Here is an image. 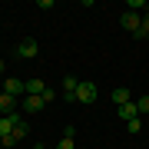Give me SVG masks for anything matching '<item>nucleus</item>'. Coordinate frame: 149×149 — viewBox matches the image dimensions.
I'll list each match as a JSON object with an SVG mask.
<instances>
[{
    "label": "nucleus",
    "instance_id": "nucleus-10",
    "mask_svg": "<svg viewBox=\"0 0 149 149\" xmlns=\"http://www.w3.org/2000/svg\"><path fill=\"white\" fill-rule=\"evenodd\" d=\"M119 116L126 119V123H129V119H136V116H139V109H136V100H133V103H126V106H119Z\"/></svg>",
    "mask_w": 149,
    "mask_h": 149
},
{
    "label": "nucleus",
    "instance_id": "nucleus-9",
    "mask_svg": "<svg viewBox=\"0 0 149 149\" xmlns=\"http://www.w3.org/2000/svg\"><path fill=\"white\" fill-rule=\"evenodd\" d=\"M43 90H47L43 80H27V96H43Z\"/></svg>",
    "mask_w": 149,
    "mask_h": 149
},
{
    "label": "nucleus",
    "instance_id": "nucleus-3",
    "mask_svg": "<svg viewBox=\"0 0 149 149\" xmlns=\"http://www.w3.org/2000/svg\"><path fill=\"white\" fill-rule=\"evenodd\" d=\"M0 90H3V93H10V96H27V80H17V76H7Z\"/></svg>",
    "mask_w": 149,
    "mask_h": 149
},
{
    "label": "nucleus",
    "instance_id": "nucleus-18",
    "mask_svg": "<svg viewBox=\"0 0 149 149\" xmlns=\"http://www.w3.org/2000/svg\"><path fill=\"white\" fill-rule=\"evenodd\" d=\"M63 136H66V139H73V136H76V129H73V123H66V126H63Z\"/></svg>",
    "mask_w": 149,
    "mask_h": 149
},
{
    "label": "nucleus",
    "instance_id": "nucleus-14",
    "mask_svg": "<svg viewBox=\"0 0 149 149\" xmlns=\"http://www.w3.org/2000/svg\"><path fill=\"white\" fill-rule=\"evenodd\" d=\"M149 37V13H143V23H139V33H136V40H146Z\"/></svg>",
    "mask_w": 149,
    "mask_h": 149
},
{
    "label": "nucleus",
    "instance_id": "nucleus-17",
    "mask_svg": "<svg viewBox=\"0 0 149 149\" xmlns=\"http://www.w3.org/2000/svg\"><path fill=\"white\" fill-rule=\"evenodd\" d=\"M56 149H76V143H73V139H66V136H63V139L56 143Z\"/></svg>",
    "mask_w": 149,
    "mask_h": 149
},
{
    "label": "nucleus",
    "instance_id": "nucleus-13",
    "mask_svg": "<svg viewBox=\"0 0 149 149\" xmlns=\"http://www.w3.org/2000/svg\"><path fill=\"white\" fill-rule=\"evenodd\" d=\"M126 133H129V136L143 133V119H139V116H136V119H129V123H126Z\"/></svg>",
    "mask_w": 149,
    "mask_h": 149
},
{
    "label": "nucleus",
    "instance_id": "nucleus-19",
    "mask_svg": "<svg viewBox=\"0 0 149 149\" xmlns=\"http://www.w3.org/2000/svg\"><path fill=\"white\" fill-rule=\"evenodd\" d=\"M3 66H7V63H3V56H0V76H3Z\"/></svg>",
    "mask_w": 149,
    "mask_h": 149
},
{
    "label": "nucleus",
    "instance_id": "nucleus-8",
    "mask_svg": "<svg viewBox=\"0 0 149 149\" xmlns=\"http://www.w3.org/2000/svg\"><path fill=\"white\" fill-rule=\"evenodd\" d=\"M113 103H116V106H126V103H133V93H129L126 86H119V90H113Z\"/></svg>",
    "mask_w": 149,
    "mask_h": 149
},
{
    "label": "nucleus",
    "instance_id": "nucleus-6",
    "mask_svg": "<svg viewBox=\"0 0 149 149\" xmlns=\"http://www.w3.org/2000/svg\"><path fill=\"white\" fill-rule=\"evenodd\" d=\"M47 103L40 100V96H23V113H40Z\"/></svg>",
    "mask_w": 149,
    "mask_h": 149
},
{
    "label": "nucleus",
    "instance_id": "nucleus-1",
    "mask_svg": "<svg viewBox=\"0 0 149 149\" xmlns=\"http://www.w3.org/2000/svg\"><path fill=\"white\" fill-rule=\"evenodd\" d=\"M76 103H83V106H93V103H96V83L80 80V90H76Z\"/></svg>",
    "mask_w": 149,
    "mask_h": 149
},
{
    "label": "nucleus",
    "instance_id": "nucleus-4",
    "mask_svg": "<svg viewBox=\"0 0 149 149\" xmlns=\"http://www.w3.org/2000/svg\"><path fill=\"white\" fill-rule=\"evenodd\" d=\"M139 23H143V13H133V10L123 13V30H126L129 37H136V33H139Z\"/></svg>",
    "mask_w": 149,
    "mask_h": 149
},
{
    "label": "nucleus",
    "instance_id": "nucleus-12",
    "mask_svg": "<svg viewBox=\"0 0 149 149\" xmlns=\"http://www.w3.org/2000/svg\"><path fill=\"white\" fill-rule=\"evenodd\" d=\"M27 136H30V126H27V119L13 123V139H27Z\"/></svg>",
    "mask_w": 149,
    "mask_h": 149
},
{
    "label": "nucleus",
    "instance_id": "nucleus-20",
    "mask_svg": "<svg viewBox=\"0 0 149 149\" xmlns=\"http://www.w3.org/2000/svg\"><path fill=\"white\" fill-rule=\"evenodd\" d=\"M33 149H43V143H37V146H33Z\"/></svg>",
    "mask_w": 149,
    "mask_h": 149
},
{
    "label": "nucleus",
    "instance_id": "nucleus-16",
    "mask_svg": "<svg viewBox=\"0 0 149 149\" xmlns=\"http://www.w3.org/2000/svg\"><path fill=\"white\" fill-rule=\"evenodd\" d=\"M40 100H43V103H53V100H56V90H50V86H47V90H43V96H40Z\"/></svg>",
    "mask_w": 149,
    "mask_h": 149
},
{
    "label": "nucleus",
    "instance_id": "nucleus-5",
    "mask_svg": "<svg viewBox=\"0 0 149 149\" xmlns=\"http://www.w3.org/2000/svg\"><path fill=\"white\" fill-rule=\"evenodd\" d=\"M13 113H17V96L0 93V116H13Z\"/></svg>",
    "mask_w": 149,
    "mask_h": 149
},
{
    "label": "nucleus",
    "instance_id": "nucleus-15",
    "mask_svg": "<svg viewBox=\"0 0 149 149\" xmlns=\"http://www.w3.org/2000/svg\"><path fill=\"white\" fill-rule=\"evenodd\" d=\"M136 109H139V116H149V96H139V100H136Z\"/></svg>",
    "mask_w": 149,
    "mask_h": 149
},
{
    "label": "nucleus",
    "instance_id": "nucleus-2",
    "mask_svg": "<svg viewBox=\"0 0 149 149\" xmlns=\"http://www.w3.org/2000/svg\"><path fill=\"white\" fill-rule=\"evenodd\" d=\"M37 53H40V47H37L33 37H23L20 43H17V56H20V60H33Z\"/></svg>",
    "mask_w": 149,
    "mask_h": 149
},
{
    "label": "nucleus",
    "instance_id": "nucleus-7",
    "mask_svg": "<svg viewBox=\"0 0 149 149\" xmlns=\"http://www.w3.org/2000/svg\"><path fill=\"white\" fill-rule=\"evenodd\" d=\"M76 90H80V80H76V76H66L63 80V96L66 100H76Z\"/></svg>",
    "mask_w": 149,
    "mask_h": 149
},
{
    "label": "nucleus",
    "instance_id": "nucleus-11",
    "mask_svg": "<svg viewBox=\"0 0 149 149\" xmlns=\"http://www.w3.org/2000/svg\"><path fill=\"white\" fill-rule=\"evenodd\" d=\"M7 136H13V119L0 116V139H7Z\"/></svg>",
    "mask_w": 149,
    "mask_h": 149
}]
</instances>
